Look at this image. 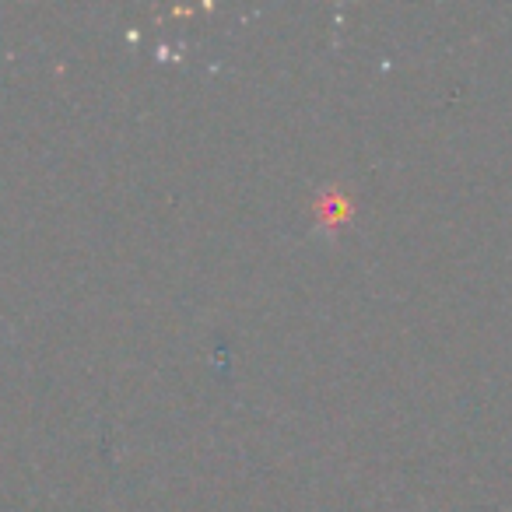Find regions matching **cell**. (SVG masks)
I'll use <instances>...</instances> for the list:
<instances>
[{
  "label": "cell",
  "instance_id": "cell-1",
  "mask_svg": "<svg viewBox=\"0 0 512 512\" xmlns=\"http://www.w3.org/2000/svg\"><path fill=\"white\" fill-rule=\"evenodd\" d=\"M316 211H320V221L327 228H334V225H341L344 218H348V200H330V193H323L320 200H316Z\"/></svg>",
  "mask_w": 512,
  "mask_h": 512
}]
</instances>
